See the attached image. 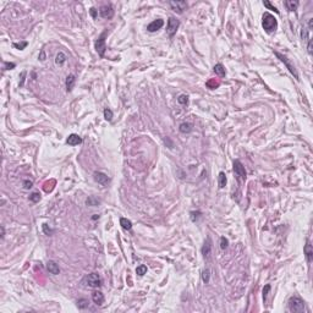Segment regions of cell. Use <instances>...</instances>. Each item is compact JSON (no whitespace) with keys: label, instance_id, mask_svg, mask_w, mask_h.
<instances>
[{"label":"cell","instance_id":"ffe728a7","mask_svg":"<svg viewBox=\"0 0 313 313\" xmlns=\"http://www.w3.org/2000/svg\"><path fill=\"white\" fill-rule=\"evenodd\" d=\"M285 6H286V9L289 11H295L297 9V6H298V1H296V0H286L285 1Z\"/></svg>","mask_w":313,"mask_h":313},{"label":"cell","instance_id":"44dd1931","mask_svg":"<svg viewBox=\"0 0 313 313\" xmlns=\"http://www.w3.org/2000/svg\"><path fill=\"white\" fill-rule=\"evenodd\" d=\"M218 183H219V187H220V188H224V187H225V185H226V175H225L224 171H220V172H219Z\"/></svg>","mask_w":313,"mask_h":313},{"label":"cell","instance_id":"83f0119b","mask_svg":"<svg viewBox=\"0 0 313 313\" xmlns=\"http://www.w3.org/2000/svg\"><path fill=\"white\" fill-rule=\"evenodd\" d=\"M86 203H87L88 205L94 207V205H98V204H99V199H98V198H95V197H89V198H87Z\"/></svg>","mask_w":313,"mask_h":313},{"label":"cell","instance_id":"1f68e13d","mask_svg":"<svg viewBox=\"0 0 313 313\" xmlns=\"http://www.w3.org/2000/svg\"><path fill=\"white\" fill-rule=\"evenodd\" d=\"M263 5H264V6H265V7H268V9H269V10H274V12H276V13H279V10H278V9H276V7H275V6H273V5H271V4H270V2H269V1H267V0H264V1H263Z\"/></svg>","mask_w":313,"mask_h":313},{"label":"cell","instance_id":"d4e9b609","mask_svg":"<svg viewBox=\"0 0 313 313\" xmlns=\"http://www.w3.org/2000/svg\"><path fill=\"white\" fill-rule=\"evenodd\" d=\"M136 273H137V275H139V276H143V275L147 273V265H144V264H141V265H138V267L136 268Z\"/></svg>","mask_w":313,"mask_h":313},{"label":"cell","instance_id":"e0dca14e","mask_svg":"<svg viewBox=\"0 0 313 313\" xmlns=\"http://www.w3.org/2000/svg\"><path fill=\"white\" fill-rule=\"evenodd\" d=\"M75 83H76V77H75L73 75H68V76L66 77V89H67V92H71V90H72Z\"/></svg>","mask_w":313,"mask_h":313},{"label":"cell","instance_id":"2e32d148","mask_svg":"<svg viewBox=\"0 0 313 313\" xmlns=\"http://www.w3.org/2000/svg\"><path fill=\"white\" fill-rule=\"evenodd\" d=\"M304 256H306V259L308 263L312 262V258H313V249H312V246L309 245V241L306 242L304 245Z\"/></svg>","mask_w":313,"mask_h":313},{"label":"cell","instance_id":"30bf717a","mask_svg":"<svg viewBox=\"0 0 313 313\" xmlns=\"http://www.w3.org/2000/svg\"><path fill=\"white\" fill-rule=\"evenodd\" d=\"M93 177H94L95 182H98V183H100V185H103V186L108 185V182H109V177H108V175H105L104 172L95 171V172L93 174Z\"/></svg>","mask_w":313,"mask_h":313},{"label":"cell","instance_id":"9c48e42d","mask_svg":"<svg viewBox=\"0 0 313 313\" xmlns=\"http://www.w3.org/2000/svg\"><path fill=\"white\" fill-rule=\"evenodd\" d=\"M99 13L103 18H111L114 16V9L110 5H103L99 9Z\"/></svg>","mask_w":313,"mask_h":313},{"label":"cell","instance_id":"5bb4252c","mask_svg":"<svg viewBox=\"0 0 313 313\" xmlns=\"http://www.w3.org/2000/svg\"><path fill=\"white\" fill-rule=\"evenodd\" d=\"M46 269L49 270L50 274H54V275H57V274L60 273V268H59V265L56 264V262H54V260H48V263H46Z\"/></svg>","mask_w":313,"mask_h":313},{"label":"cell","instance_id":"74e56055","mask_svg":"<svg viewBox=\"0 0 313 313\" xmlns=\"http://www.w3.org/2000/svg\"><path fill=\"white\" fill-rule=\"evenodd\" d=\"M43 230H44V232H45L46 235H50V234L53 232V230L48 229V225H46V224H43Z\"/></svg>","mask_w":313,"mask_h":313},{"label":"cell","instance_id":"4fadbf2b","mask_svg":"<svg viewBox=\"0 0 313 313\" xmlns=\"http://www.w3.org/2000/svg\"><path fill=\"white\" fill-rule=\"evenodd\" d=\"M92 300L97 306H101L104 302V295L101 291H93L92 293Z\"/></svg>","mask_w":313,"mask_h":313},{"label":"cell","instance_id":"d6a6232c","mask_svg":"<svg viewBox=\"0 0 313 313\" xmlns=\"http://www.w3.org/2000/svg\"><path fill=\"white\" fill-rule=\"evenodd\" d=\"M227 245H229L227 238H225L224 236H223V237H220V247H221L223 249H225V248L227 247Z\"/></svg>","mask_w":313,"mask_h":313},{"label":"cell","instance_id":"ab89813d","mask_svg":"<svg viewBox=\"0 0 313 313\" xmlns=\"http://www.w3.org/2000/svg\"><path fill=\"white\" fill-rule=\"evenodd\" d=\"M89 12H90V15H92V17H93V18H95V17H97V10H95L94 7H92Z\"/></svg>","mask_w":313,"mask_h":313},{"label":"cell","instance_id":"4dcf8cb0","mask_svg":"<svg viewBox=\"0 0 313 313\" xmlns=\"http://www.w3.org/2000/svg\"><path fill=\"white\" fill-rule=\"evenodd\" d=\"M104 117H105V120H108V121H111V119H112V111L110 110V109H104Z\"/></svg>","mask_w":313,"mask_h":313},{"label":"cell","instance_id":"8d00e7d4","mask_svg":"<svg viewBox=\"0 0 313 313\" xmlns=\"http://www.w3.org/2000/svg\"><path fill=\"white\" fill-rule=\"evenodd\" d=\"M32 186H33V182H32L31 180H24V181H23V187H24L26 190H29Z\"/></svg>","mask_w":313,"mask_h":313},{"label":"cell","instance_id":"ac0fdd59","mask_svg":"<svg viewBox=\"0 0 313 313\" xmlns=\"http://www.w3.org/2000/svg\"><path fill=\"white\" fill-rule=\"evenodd\" d=\"M179 130L181 133H190L192 130H193V125L190 123V122H182L180 126H179Z\"/></svg>","mask_w":313,"mask_h":313},{"label":"cell","instance_id":"8992f818","mask_svg":"<svg viewBox=\"0 0 313 313\" xmlns=\"http://www.w3.org/2000/svg\"><path fill=\"white\" fill-rule=\"evenodd\" d=\"M179 26H180V21H179V20H176L175 17H169V20H168V26H166V32H168V34H169L170 37H172V35L176 33Z\"/></svg>","mask_w":313,"mask_h":313},{"label":"cell","instance_id":"7402d4cb","mask_svg":"<svg viewBox=\"0 0 313 313\" xmlns=\"http://www.w3.org/2000/svg\"><path fill=\"white\" fill-rule=\"evenodd\" d=\"M120 225H121L125 230H131V229H132V223H131L128 219H126V218H121V219H120Z\"/></svg>","mask_w":313,"mask_h":313},{"label":"cell","instance_id":"277c9868","mask_svg":"<svg viewBox=\"0 0 313 313\" xmlns=\"http://www.w3.org/2000/svg\"><path fill=\"white\" fill-rule=\"evenodd\" d=\"M83 281L89 287H100L101 286V278L98 273H92V274L87 275Z\"/></svg>","mask_w":313,"mask_h":313},{"label":"cell","instance_id":"f1b7e54d","mask_svg":"<svg viewBox=\"0 0 313 313\" xmlns=\"http://www.w3.org/2000/svg\"><path fill=\"white\" fill-rule=\"evenodd\" d=\"M177 101H179L181 105H187V104H188V97L185 95V94H181V95H179Z\"/></svg>","mask_w":313,"mask_h":313},{"label":"cell","instance_id":"7a4b0ae2","mask_svg":"<svg viewBox=\"0 0 313 313\" xmlns=\"http://www.w3.org/2000/svg\"><path fill=\"white\" fill-rule=\"evenodd\" d=\"M287 307H289V311L290 312H296V313H301L304 311V302L302 298L297 297V296H293L287 302Z\"/></svg>","mask_w":313,"mask_h":313},{"label":"cell","instance_id":"b9f144b4","mask_svg":"<svg viewBox=\"0 0 313 313\" xmlns=\"http://www.w3.org/2000/svg\"><path fill=\"white\" fill-rule=\"evenodd\" d=\"M4 235H5V230H4V227L1 226V238H4Z\"/></svg>","mask_w":313,"mask_h":313},{"label":"cell","instance_id":"5b68a950","mask_svg":"<svg viewBox=\"0 0 313 313\" xmlns=\"http://www.w3.org/2000/svg\"><path fill=\"white\" fill-rule=\"evenodd\" d=\"M106 34H108V31H104L100 35H99V38L97 39V42H95V50H97V53L103 57L104 56V53H105V50H106V45H105V37H106Z\"/></svg>","mask_w":313,"mask_h":313},{"label":"cell","instance_id":"603a6c76","mask_svg":"<svg viewBox=\"0 0 313 313\" xmlns=\"http://www.w3.org/2000/svg\"><path fill=\"white\" fill-rule=\"evenodd\" d=\"M65 61H66V55H65L62 51H59V53H57V55H56L55 62H56L57 65H62Z\"/></svg>","mask_w":313,"mask_h":313},{"label":"cell","instance_id":"f35d334b","mask_svg":"<svg viewBox=\"0 0 313 313\" xmlns=\"http://www.w3.org/2000/svg\"><path fill=\"white\" fill-rule=\"evenodd\" d=\"M307 50H308V53H309V54H312V39H311V40H308V44H307Z\"/></svg>","mask_w":313,"mask_h":313},{"label":"cell","instance_id":"6da1fadb","mask_svg":"<svg viewBox=\"0 0 313 313\" xmlns=\"http://www.w3.org/2000/svg\"><path fill=\"white\" fill-rule=\"evenodd\" d=\"M262 26L267 33H271L278 28V21L271 13L265 12L262 17Z\"/></svg>","mask_w":313,"mask_h":313},{"label":"cell","instance_id":"e575fe53","mask_svg":"<svg viewBox=\"0 0 313 313\" xmlns=\"http://www.w3.org/2000/svg\"><path fill=\"white\" fill-rule=\"evenodd\" d=\"M16 65L13 62H7V61H4V70H12Z\"/></svg>","mask_w":313,"mask_h":313},{"label":"cell","instance_id":"52a82bcc","mask_svg":"<svg viewBox=\"0 0 313 313\" xmlns=\"http://www.w3.org/2000/svg\"><path fill=\"white\" fill-rule=\"evenodd\" d=\"M169 6L177 13H182L183 10L187 9V2L183 0H176V1H169Z\"/></svg>","mask_w":313,"mask_h":313},{"label":"cell","instance_id":"f546056e","mask_svg":"<svg viewBox=\"0 0 313 313\" xmlns=\"http://www.w3.org/2000/svg\"><path fill=\"white\" fill-rule=\"evenodd\" d=\"M29 201H32L33 203H38L40 201V194L38 192H33L31 196H29Z\"/></svg>","mask_w":313,"mask_h":313},{"label":"cell","instance_id":"d590c367","mask_svg":"<svg viewBox=\"0 0 313 313\" xmlns=\"http://www.w3.org/2000/svg\"><path fill=\"white\" fill-rule=\"evenodd\" d=\"M269 290H270V285H265L264 289H263V300H264V301L267 300V296H268Z\"/></svg>","mask_w":313,"mask_h":313},{"label":"cell","instance_id":"4316f807","mask_svg":"<svg viewBox=\"0 0 313 313\" xmlns=\"http://www.w3.org/2000/svg\"><path fill=\"white\" fill-rule=\"evenodd\" d=\"M88 304H89V303H88V300H86V298H79V300L77 301V307H78L79 309L87 308Z\"/></svg>","mask_w":313,"mask_h":313},{"label":"cell","instance_id":"d6986e66","mask_svg":"<svg viewBox=\"0 0 313 313\" xmlns=\"http://www.w3.org/2000/svg\"><path fill=\"white\" fill-rule=\"evenodd\" d=\"M214 72H215L218 76H220V77H225V75H226V70H225V67H224L223 64H216V65L214 66Z\"/></svg>","mask_w":313,"mask_h":313},{"label":"cell","instance_id":"484cf974","mask_svg":"<svg viewBox=\"0 0 313 313\" xmlns=\"http://www.w3.org/2000/svg\"><path fill=\"white\" fill-rule=\"evenodd\" d=\"M209 278H210V270L209 269H204L202 271V280L204 284H208L209 282Z\"/></svg>","mask_w":313,"mask_h":313},{"label":"cell","instance_id":"7c38bea8","mask_svg":"<svg viewBox=\"0 0 313 313\" xmlns=\"http://www.w3.org/2000/svg\"><path fill=\"white\" fill-rule=\"evenodd\" d=\"M66 143H67L68 145H77V144H79V143H82V138H81L78 134H76V133H71V134L67 137Z\"/></svg>","mask_w":313,"mask_h":313},{"label":"cell","instance_id":"8fae6325","mask_svg":"<svg viewBox=\"0 0 313 313\" xmlns=\"http://www.w3.org/2000/svg\"><path fill=\"white\" fill-rule=\"evenodd\" d=\"M163 24H164V20L158 18V20H154L153 22H150V23L147 26V29H148L149 32H155V31L160 29V28L163 27Z\"/></svg>","mask_w":313,"mask_h":313},{"label":"cell","instance_id":"cb8c5ba5","mask_svg":"<svg viewBox=\"0 0 313 313\" xmlns=\"http://www.w3.org/2000/svg\"><path fill=\"white\" fill-rule=\"evenodd\" d=\"M205 84H207V87H208V88H210V89H215V88H218V87H219V84H220V83H219V81H216L215 78H210Z\"/></svg>","mask_w":313,"mask_h":313},{"label":"cell","instance_id":"3957f363","mask_svg":"<svg viewBox=\"0 0 313 313\" xmlns=\"http://www.w3.org/2000/svg\"><path fill=\"white\" fill-rule=\"evenodd\" d=\"M275 55L280 59V61H281V62H284V65L286 66V68H287V70L291 72V75H293V77L298 81L300 78H298V73H297V70H296L295 65H293V64H292V62H291V61H290L285 55H282V54H280V53H278V51H275Z\"/></svg>","mask_w":313,"mask_h":313},{"label":"cell","instance_id":"836d02e7","mask_svg":"<svg viewBox=\"0 0 313 313\" xmlns=\"http://www.w3.org/2000/svg\"><path fill=\"white\" fill-rule=\"evenodd\" d=\"M28 45V43L27 42H22V43H13V46L15 48H17V49H20V50H22L23 48H26Z\"/></svg>","mask_w":313,"mask_h":313},{"label":"cell","instance_id":"60d3db41","mask_svg":"<svg viewBox=\"0 0 313 313\" xmlns=\"http://www.w3.org/2000/svg\"><path fill=\"white\" fill-rule=\"evenodd\" d=\"M24 76H26V71H23L21 73V82H20V86H23V82H24Z\"/></svg>","mask_w":313,"mask_h":313},{"label":"cell","instance_id":"9a60e30c","mask_svg":"<svg viewBox=\"0 0 313 313\" xmlns=\"http://www.w3.org/2000/svg\"><path fill=\"white\" fill-rule=\"evenodd\" d=\"M210 249H212V241H210V238L208 237V238H207V241L204 242L203 247H202V254H203V257H204V258H208V257H209V254H210Z\"/></svg>","mask_w":313,"mask_h":313},{"label":"cell","instance_id":"ba28073f","mask_svg":"<svg viewBox=\"0 0 313 313\" xmlns=\"http://www.w3.org/2000/svg\"><path fill=\"white\" fill-rule=\"evenodd\" d=\"M234 172L238 179L246 180V170H245V166L242 165V163L240 160L234 161Z\"/></svg>","mask_w":313,"mask_h":313}]
</instances>
